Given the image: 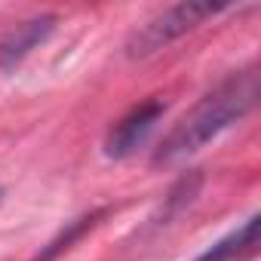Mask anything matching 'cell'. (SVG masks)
<instances>
[{
    "label": "cell",
    "instance_id": "1",
    "mask_svg": "<svg viewBox=\"0 0 261 261\" xmlns=\"http://www.w3.org/2000/svg\"><path fill=\"white\" fill-rule=\"evenodd\" d=\"M258 101V71L255 65L227 74L221 83H215L188 114L178 117V123L163 136V142L154 148L151 163L154 166H175L206 148L212 139H218L224 129L240 123Z\"/></svg>",
    "mask_w": 261,
    "mask_h": 261
},
{
    "label": "cell",
    "instance_id": "2",
    "mask_svg": "<svg viewBox=\"0 0 261 261\" xmlns=\"http://www.w3.org/2000/svg\"><path fill=\"white\" fill-rule=\"evenodd\" d=\"M224 10L227 7H218V4H175V7L157 13L154 19H148L142 28L133 31V37L126 40V56L129 59H145V56L169 46L181 34L194 31L197 25H203L206 19L224 13Z\"/></svg>",
    "mask_w": 261,
    "mask_h": 261
},
{
    "label": "cell",
    "instance_id": "3",
    "mask_svg": "<svg viewBox=\"0 0 261 261\" xmlns=\"http://www.w3.org/2000/svg\"><path fill=\"white\" fill-rule=\"evenodd\" d=\"M163 114H166V105L160 98H148V101L136 105L126 117H120L114 123V129L108 133V139H105V157H111V160L133 157L148 142V136L157 129V123H160Z\"/></svg>",
    "mask_w": 261,
    "mask_h": 261
},
{
    "label": "cell",
    "instance_id": "4",
    "mask_svg": "<svg viewBox=\"0 0 261 261\" xmlns=\"http://www.w3.org/2000/svg\"><path fill=\"white\" fill-rule=\"evenodd\" d=\"M56 25H59L56 13H40V16H31V19L13 25L4 37H0V71L4 74L16 71L37 46H43L53 37Z\"/></svg>",
    "mask_w": 261,
    "mask_h": 261
},
{
    "label": "cell",
    "instance_id": "5",
    "mask_svg": "<svg viewBox=\"0 0 261 261\" xmlns=\"http://www.w3.org/2000/svg\"><path fill=\"white\" fill-rule=\"evenodd\" d=\"M258 224L261 218L258 215H249L246 224H240L237 230H230L227 237L215 240L206 252H200L194 261H237L243 255H252L255 246H258Z\"/></svg>",
    "mask_w": 261,
    "mask_h": 261
},
{
    "label": "cell",
    "instance_id": "6",
    "mask_svg": "<svg viewBox=\"0 0 261 261\" xmlns=\"http://www.w3.org/2000/svg\"><path fill=\"white\" fill-rule=\"evenodd\" d=\"M105 215H108V209L101 206V209H92V212H83V215H77V218L65 221V227H62V230H59V233H56V237L40 249V252H37V258H34V261H56V258H59L62 252H68V249L83 237V233H89V230L105 218Z\"/></svg>",
    "mask_w": 261,
    "mask_h": 261
},
{
    "label": "cell",
    "instance_id": "7",
    "mask_svg": "<svg viewBox=\"0 0 261 261\" xmlns=\"http://www.w3.org/2000/svg\"><path fill=\"white\" fill-rule=\"evenodd\" d=\"M200 185H203V175L194 169V172H188L185 178H178V185L169 191V197H166V206L160 209V221H169L172 215H178L185 206H191L194 203V197L200 194Z\"/></svg>",
    "mask_w": 261,
    "mask_h": 261
},
{
    "label": "cell",
    "instance_id": "8",
    "mask_svg": "<svg viewBox=\"0 0 261 261\" xmlns=\"http://www.w3.org/2000/svg\"><path fill=\"white\" fill-rule=\"evenodd\" d=\"M0 194H4V191H0Z\"/></svg>",
    "mask_w": 261,
    "mask_h": 261
}]
</instances>
